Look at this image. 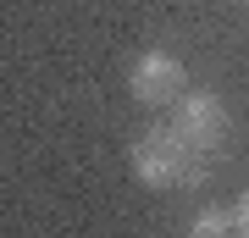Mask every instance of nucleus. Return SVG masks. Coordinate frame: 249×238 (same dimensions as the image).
I'll return each instance as SVG.
<instances>
[{
	"instance_id": "4",
	"label": "nucleus",
	"mask_w": 249,
	"mask_h": 238,
	"mask_svg": "<svg viewBox=\"0 0 249 238\" xmlns=\"http://www.w3.org/2000/svg\"><path fill=\"white\" fill-rule=\"evenodd\" d=\"M183 233H194V238H227V233H238V216H232L227 205H199V211L183 221Z\"/></svg>"
},
{
	"instance_id": "2",
	"label": "nucleus",
	"mask_w": 249,
	"mask_h": 238,
	"mask_svg": "<svg viewBox=\"0 0 249 238\" xmlns=\"http://www.w3.org/2000/svg\"><path fill=\"white\" fill-rule=\"evenodd\" d=\"M172 128L183 133L194 150H216L227 139V106L216 89H183L172 100Z\"/></svg>"
},
{
	"instance_id": "5",
	"label": "nucleus",
	"mask_w": 249,
	"mask_h": 238,
	"mask_svg": "<svg viewBox=\"0 0 249 238\" xmlns=\"http://www.w3.org/2000/svg\"><path fill=\"white\" fill-rule=\"evenodd\" d=\"M232 216H238V233L249 238V188H244V194H238V200H232Z\"/></svg>"
},
{
	"instance_id": "3",
	"label": "nucleus",
	"mask_w": 249,
	"mask_h": 238,
	"mask_svg": "<svg viewBox=\"0 0 249 238\" xmlns=\"http://www.w3.org/2000/svg\"><path fill=\"white\" fill-rule=\"evenodd\" d=\"M188 72L172 50H160V44H150L144 55H133V67H127V89H133L139 106H172V100L183 94Z\"/></svg>"
},
{
	"instance_id": "1",
	"label": "nucleus",
	"mask_w": 249,
	"mask_h": 238,
	"mask_svg": "<svg viewBox=\"0 0 249 238\" xmlns=\"http://www.w3.org/2000/svg\"><path fill=\"white\" fill-rule=\"evenodd\" d=\"M127 161H133V177H139V183H150V188H178V183L194 177L199 150L166 122V128H144L139 139H133V150H127Z\"/></svg>"
}]
</instances>
